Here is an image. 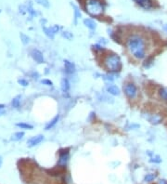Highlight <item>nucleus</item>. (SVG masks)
Instances as JSON below:
<instances>
[{
  "mask_svg": "<svg viewBox=\"0 0 167 184\" xmlns=\"http://www.w3.org/2000/svg\"><path fill=\"white\" fill-rule=\"evenodd\" d=\"M106 89H107L108 92H109L110 94H111V95H113V96L120 95V89H119L118 87H116V86H114V85H108Z\"/></svg>",
  "mask_w": 167,
  "mask_h": 184,
  "instance_id": "10",
  "label": "nucleus"
},
{
  "mask_svg": "<svg viewBox=\"0 0 167 184\" xmlns=\"http://www.w3.org/2000/svg\"><path fill=\"white\" fill-rule=\"evenodd\" d=\"M156 177H157V175L156 174H147L146 175V177H145L144 179V181H146V182H150L152 181H154V179H156Z\"/></svg>",
  "mask_w": 167,
  "mask_h": 184,
  "instance_id": "19",
  "label": "nucleus"
},
{
  "mask_svg": "<svg viewBox=\"0 0 167 184\" xmlns=\"http://www.w3.org/2000/svg\"><path fill=\"white\" fill-rule=\"evenodd\" d=\"M163 28H164V30L167 32V25H164V26H163Z\"/></svg>",
  "mask_w": 167,
  "mask_h": 184,
  "instance_id": "31",
  "label": "nucleus"
},
{
  "mask_svg": "<svg viewBox=\"0 0 167 184\" xmlns=\"http://www.w3.org/2000/svg\"><path fill=\"white\" fill-rule=\"evenodd\" d=\"M59 115L55 116V117H54L53 119H52L51 121H50V122L48 123L47 125L46 126V128H45V129H46V130H49V129H51L52 127H53V126L56 125V124H57V123L59 122Z\"/></svg>",
  "mask_w": 167,
  "mask_h": 184,
  "instance_id": "15",
  "label": "nucleus"
},
{
  "mask_svg": "<svg viewBox=\"0 0 167 184\" xmlns=\"http://www.w3.org/2000/svg\"><path fill=\"white\" fill-rule=\"evenodd\" d=\"M150 162H155V163H160L162 162V159L160 158L159 156H155V157H151L150 158Z\"/></svg>",
  "mask_w": 167,
  "mask_h": 184,
  "instance_id": "26",
  "label": "nucleus"
},
{
  "mask_svg": "<svg viewBox=\"0 0 167 184\" xmlns=\"http://www.w3.org/2000/svg\"><path fill=\"white\" fill-rule=\"evenodd\" d=\"M41 83H42L43 85H46V86H52V85H53L52 81L48 80V79H44V80L41 81Z\"/></svg>",
  "mask_w": 167,
  "mask_h": 184,
  "instance_id": "27",
  "label": "nucleus"
},
{
  "mask_svg": "<svg viewBox=\"0 0 167 184\" xmlns=\"http://www.w3.org/2000/svg\"><path fill=\"white\" fill-rule=\"evenodd\" d=\"M124 93L130 100H134L137 96V88L133 83H128L124 86Z\"/></svg>",
  "mask_w": 167,
  "mask_h": 184,
  "instance_id": "4",
  "label": "nucleus"
},
{
  "mask_svg": "<svg viewBox=\"0 0 167 184\" xmlns=\"http://www.w3.org/2000/svg\"><path fill=\"white\" fill-rule=\"evenodd\" d=\"M84 23L90 30H96V23L93 20H91V19H84Z\"/></svg>",
  "mask_w": 167,
  "mask_h": 184,
  "instance_id": "14",
  "label": "nucleus"
},
{
  "mask_svg": "<svg viewBox=\"0 0 167 184\" xmlns=\"http://www.w3.org/2000/svg\"><path fill=\"white\" fill-rule=\"evenodd\" d=\"M31 56L37 63H43L44 62V56H43L42 52H41L40 50H35H35H32Z\"/></svg>",
  "mask_w": 167,
  "mask_h": 184,
  "instance_id": "6",
  "label": "nucleus"
},
{
  "mask_svg": "<svg viewBox=\"0 0 167 184\" xmlns=\"http://www.w3.org/2000/svg\"><path fill=\"white\" fill-rule=\"evenodd\" d=\"M64 67H65L66 73H68V74H73L74 71H75V66H74L73 63L67 61V60L64 61Z\"/></svg>",
  "mask_w": 167,
  "mask_h": 184,
  "instance_id": "12",
  "label": "nucleus"
},
{
  "mask_svg": "<svg viewBox=\"0 0 167 184\" xmlns=\"http://www.w3.org/2000/svg\"><path fill=\"white\" fill-rule=\"evenodd\" d=\"M24 136V132H16V133H14L12 136H11V141H20L21 139H22Z\"/></svg>",
  "mask_w": 167,
  "mask_h": 184,
  "instance_id": "16",
  "label": "nucleus"
},
{
  "mask_svg": "<svg viewBox=\"0 0 167 184\" xmlns=\"http://www.w3.org/2000/svg\"><path fill=\"white\" fill-rule=\"evenodd\" d=\"M126 47L129 53L136 60H142L146 56V42L139 35H132L126 40Z\"/></svg>",
  "mask_w": 167,
  "mask_h": 184,
  "instance_id": "1",
  "label": "nucleus"
},
{
  "mask_svg": "<svg viewBox=\"0 0 167 184\" xmlns=\"http://www.w3.org/2000/svg\"><path fill=\"white\" fill-rule=\"evenodd\" d=\"M62 36L63 37H65L66 39H68V40H71L73 38V35H72V33H70V32H67V31H65V32H63L62 33Z\"/></svg>",
  "mask_w": 167,
  "mask_h": 184,
  "instance_id": "24",
  "label": "nucleus"
},
{
  "mask_svg": "<svg viewBox=\"0 0 167 184\" xmlns=\"http://www.w3.org/2000/svg\"><path fill=\"white\" fill-rule=\"evenodd\" d=\"M104 66L110 72H118L122 67L121 59L116 54L108 55L104 60Z\"/></svg>",
  "mask_w": 167,
  "mask_h": 184,
  "instance_id": "2",
  "label": "nucleus"
},
{
  "mask_svg": "<svg viewBox=\"0 0 167 184\" xmlns=\"http://www.w3.org/2000/svg\"><path fill=\"white\" fill-rule=\"evenodd\" d=\"M44 141V136L43 135H37V136L32 137L31 139H29L27 141V144L29 147H33L37 144H39L40 142H42Z\"/></svg>",
  "mask_w": 167,
  "mask_h": 184,
  "instance_id": "7",
  "label": "nucleus"
},
{
  "mask_svg": "<svg viewBox=\"0 0 167 184\" xmlns=\"http://www.w3.org/2000/svg\"><path fill=\"white\" fill-rule=\"evenodd\" d=\"M72 7H73V9H74V17H75V23H76V20H77L78 18L81 17V12H80L79 9H78V7L75 5L72 4Z\"/></svg>",
  "mask_w": 167,
  "mask_h": 184,
  "instance_id": "21",
  "label": "nucleus"
},
{
  "mask_svg": "<svg viewBox=\"0 0 167 184\" xmlns=\"http://www.w3.org/2000/svg\"><path fill=\"white\" fill-rule=\"evenodd\" d=\"M11 104H12V107L16 108V109H18L19 107H20V105H21V96L15 97L14 99L12 100V102H11Z\"/></svg>",
  "mask_w": 167,
  "mask_h": 184,
  "instance_id": "17",
  "label": "nucleus"
},
{
  "mask_svg": "<svg viewBox=\"0 0 167 184\" xmlns=\"http://www.w3.org/2000/svg\"><path fill=\"white\" fill-rule=\"evenodd\" d=\"M70 82L68 79H66V78H63L61 82V90L63 93H68L69 90H70Z\"/></svg>",
  "mask_w": 167,
  "mask_h": 184,
  "instance_id": "13",
  "label": "nucleus"
},
{
  "mask_svg": "<svg viewBox=\"0 0 167 184\" xmlns=\"http://www.w3.org/2000/svg\"><path fill=\"white\" fill-rule=\"evenodd\" d=\"M1 165H2V157L0 156V167H1Z\"/></svg>",
  "mask_w": 167,
  "mask_h": 184,
  "instance_id": "30",
  "label": "nucleus"
},
{
  "mask_svg": "<svg viewBox=\"0 0 167 184\" xmlns=\"http://www.w3.org/2000/svg\"><path fill=\"white\" fill-rule=\"evenodd\" d=\"M158 184H167V181H165V179H160L158 181Z\"/></svg>",
  "mask_w": 167,
  "mask_h": 184,
  "instance_id": "29",
  "label": "nucleus"
},
{
  "mask_svg": "<svg viewBox=\"0 0 167 184\" xmlns=\"http://www.w3.org/2000/svg\"><path fill=\"white\" fill-rule=\"evenodd\" d=\"M160 96L162 97V99L167 100V88H162L160 90Z\"/></svg>",
  "mask_w": 167,
  "mask_h": 184,
  "instance_id": "22",
  "label": "nucleus"
},
{
  "mask_svg": "<svg viewBox=\"0 0 167 184\" xmlns=\"http://www.w3.org/2000/svg\"><path fill=\"white\" fill-rule=\"evenodd\" d=\"M21 41H22V43H23L24 45H26V44H28L29 43V41H30V38L27 36V35H25L24 33H21Z\"/></svg>",
  "mask_w": 167,
  "mask_h": 184,
  "instance_id": "23",
  "label": "nucleus"
},
{
  "mask_svg": "<svg viewBox=\"0 0 167 184\" xmlns=\"http://www.w3.org/2000/svg\"><path fill=\"white\" fill-rule=\"evenodd\" d=\"M135 1L145 9H150L152 6L151 0H135Z\"/></svg>",
  "mask_w": 167,
  "mask_h": 184,
  "instance_id": "11",
  "label": "nucleus"
},
{
  "mask_svg": "<svg viewBox=\"0 0 167 184\" xmlns=\"http://www.w3.org/2000/svg\"><path fill=\"white\" fill-rule=\"evenodd\" d=\"M148 120L152 125H158V124L162 122V115L159 114H150V116H148Z\"/></svg>",
  "mask_w": 167,
  "mask_h": 184,
  "instance_id": "9",
  "label": "nucleus"
},
{
  "mask_svg": "<svg viewBox=\"0 0 167 184\" xmlns=\"http://www.w3.org/2000/svg\"><path fill=\"white\" fill-rule=\"evenodd\" d=\"M43 30H44V32H45V33H46V35L47 37H49L50 39H53L55 35L59 32V26L54 25V26H52V27H49V28H47V27H45V26H44Z\"/></svg>",
  "mask_w": 167,
  "mask_h": 184,
  "instance_id": "5",
  "label": "nucleus"
},
{
  "mask_svg": "<svg viewBox=\"0 0 167 184\" xmlns=\"http://www.w3.org/2000/svg\"><path fill=\"white\" fill-rule=\"evenodd\" d=\"M85 9L92 16H99L103 13V6L99 0H86Z\"/></svg>",
  "mask_w": 167,
  "mask_h": 184,
  "instance_id": "3",
  "label": "nucleus"
},
{
  "mask_svg": "<svg viewBox=\"0 0 167 184\" xmlns=\"http://www.w3.org/2000/svg\"><path fill=\"white\" fill-rule=\"evenodd\" d=\"M69 158H70V155H69V153L67 151L61 153V155H59V157L58 165H59V166H61V167L66 166L67 162L69 161Z\"/></svg>",
  "mask_w": 167,
  "mask_h": 184,
  "instance_id": "8",
  "label": "nucleus"
},
{
  "mask_svg": "<svg viewBox=\"0 0 167 184\" xmlns=\"http://www.w3.org/2000/svg\"><path fill=\"white\" fill-rule=\"evenodd\" d=\"M5 112V105L0 104V115L3 114Z\"/></svg>",
  "mask_w": 167,
  "mask_h": 184,
  "instance_id": "28",
  "label": "nucleus"
},
{
  "mask_svg": "<svg viewBox=\"0 0 167 184\" xmlns=\"http://www.w3.org/2000/svg\"><path fill=\"white\" fill-rule=\"evenodd\" d=\"M17 126L21 127V128H23V129H33V126L32 125H30V124H27V123H18Z\"/></svg>",
  "mask_w": 167,
  "mask_h": 184,
  "instance_id": "18",
  "label": "nucleus"
},
{
  "mask_svg": "<svg viewBox=\"0 0 167 184\" xmlns=\"http://www.w3.org/2000/svg\"><path fill=\"white\" fill-rule=\"evenodd\" d=\"M35 1L37 3V4H39V5H41V6H43L44 7H49V1L48 0H35Z\"/></svg>",
  "mask_w": 167,
  "mask_h": 184,
  "instance_id": "20",
  "label": "nucleus"
},
{
  "mask_svg": "<svg viewBox=\"0 0 167 184\" xmlns=\"http://www.w3.org/2000/svg\"><path fill=\"white\" fill-rule=\"evenodd\" d=\"M18 83L20 84V85H21L22 87H27L28 86V81H26L25 79H20V80H18Z\"/></svg>",
  "mask_w": 167,
  "mask_h": 184,
  "instance_id": "25",
  "label": "nucleus"
}]
</instances>
